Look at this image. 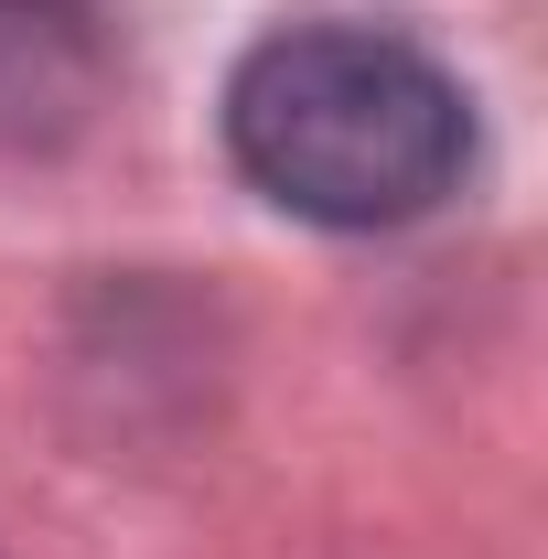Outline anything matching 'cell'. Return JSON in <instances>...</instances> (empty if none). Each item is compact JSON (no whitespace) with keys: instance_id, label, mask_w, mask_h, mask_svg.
Returning a JSON list of instances; mask_svg holds the SVG:
<instances>
[{"instance_id":"7a4b0ae2","label":"cell","mask_w":548,"mask_h":559,"mask_svg":"<svg viewBox=\"0 0 548 559\" xmlns=\"http://www.w3.org/2000/svg\"><path fill=\"white\" fill-rule=\"evenodd\" d=\"M0 11H11V0H0Z\"/></svg>"},{"instance_id":"6da1fadb","label":"cell","mask_w":548,"mask_h":559,"mask_svg":"<svg viewBox=\"0 0 548 559\" xmlns=\"http://www.w3.org/2000/svg\"><path fill=\"white\" fill-rule=\"evenodd\" d=\"M226 151L270 205L312 226H409L463 183L474 108L398 33L290 22L226 86Z\"/></svg>"}]
</instances>
